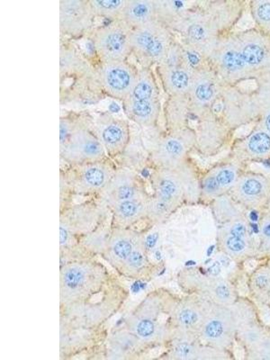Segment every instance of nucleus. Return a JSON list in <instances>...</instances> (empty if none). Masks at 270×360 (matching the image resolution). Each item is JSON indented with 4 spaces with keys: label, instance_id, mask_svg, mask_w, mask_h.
<instances>
[{
    "label": "nucleus",
    "instance_id": "f257e3e1",
    "mask_svg": "<svg viewBox=\"0 0 270 360\" xmlns=\"http://www.w3.org/2000/svg\"><path fill=\"white\" fill-rule=\"evenodd\" d=\"M248 2L234 0L194 2V4L173 25L180 41L208 56L214 44L236 31L243 18Z\"/></svg>",
    "mask_w": 270,
    "mask_h": 360
},
{
    "label": "nucleus",
    "instance_id": "f03ea898",
    "mask_svg": "<svg viewBox=\"0 0 270 360\" xmlns=\"http://www.w3.org/2000/svg\"><path fill=\"white\" fill-rule=\"evenodd\" d=\"M200 176L191 157L176 169H152L150 219L154 225L165 223L185 205L199 204Z\"/></svg>",
    "mask_w": 270,
    "mask_h": 360
},
{
    "label": "nucleus",
    "instance_id": "7ed1b4c3",
    "mask_svg": "<svg viewBox=\"0 0 270 360\" xmlns=\"http://www.w3.org/2000/svg\"><path fill=\"white\" fill-rule=\"evenodd\" d=\"M178 295L166 288L147 292L143 300L127 315L124 326L153 350H162L174 330L172 310Z\"/></svg>",
    "mask_w": 270,
    "mask_h": 360
},
{
    "label": "nucleus",
    "instance_id": "20e7f679",
    "mask_svg": "<svg viewBox=\"0 0 270 360\" xmlns=\"http://www.w3.org/2000/svg\"><path fill=\"white\" fill-rule=\"evenodd\" d=\"M105 98L96 78L95 62L73 40L60 41V104H95Z\"/></svg>",
    "mask_w": 270,
    "mask_h": 360
},
{
    "label": "nucleus",
    "instance_id": "39448f33",
    "mask_svg": "<svg viewBox=\"0 0 270 360\" xmlns=\"http://www.w3.org/2000/svg\"><path fill=\"white\" fill-rule=\"evenodd\" d=\"M110 219V212L98 198H86L60 209V262L93 258L82 243Z\"/></svg>",
    "mask_w": 270,
    "mask_h": 360
},
{
    "label": "nucleus",
    "instance_id": "423d86ee",
    "mask_svg": "<svg viewBox=\"0 0 270 360\" xmlns=\"http://www.w3.org/2000/svg\"><path fill=\"white\" fill-rule=\"evenodd\" d=\"M210 207L217 221L218 250L238 265L259 259L258 243L243 209L228 195L215 200Z\"/></svg>",
    "mask_w": 270,
    "mask_h": 360
},
{
    "label": "nucleus",
    "instance_id": "0eeeda50",
    "mask_svg": "<svg viewBox=\"0 0 270 360\" xmlns=\"http://www.w3.org/2000/svg\"><path fill=\"white\" fill-rule=\"evenodd\" d=\"M96 258L69 260L60 268V307L83 303L120 283Z\"/></svg>",
    "mask_w": 270,
    "mask_h": 360
},
{
    "label": "nucleus",
    "instance_id": "6e6552de",
    "mask_svg": "<svg viewBox=\"0 0 270 360\" xmlns=\"http://www.w3.org/2000/svg\"><path fill=\"white\" fill-rule=\"evenodd\" d=\"M259 316L258 305L250 297L240 295L236 303L228 305L208 302L207 314L199 330L198 339L205 345L234 352L240 326Z\"/></svg>",
    "mask_w": 270,
    "mask_h": 360
},
{
    "label": "nucleus",
    "instance_id": "1a4fd4ad",
    "mask_svg": "<svg viewBox=\"0 0 270 360\" xmlns=\"http://www.w3.org/2000/svg\"><path fill=\"white\" fill-rule=\"evenodd\" d=\"M128 297L129 290L120 282L83 303L60 307V320L90 329L105 327L124 307Z\"/></svg>",
    "mask_w": 270,
    "mask_h": 360
},
{
    "label": "nucleus",
    "instance_id": "9d476101",
    "mask_svg": "<svg viewBox=\"0 0 270 360\" xmlns=\"http://www.w3.org/2000/svg\"><path fill=\"white\" fill-rule=\"evenodd\" d=\"M127 117L143 127H157L162 115L160 89L153 67L141 66L129 96L123 102Z\"/></svg>",
    "mask_w": 270,
    "mask_h": 360
},
{
    "label": "nucleus",
    "instance_id": "9b49d317",
    "mask_svg": "<svg viewBox=\"0 0 270 360\" xmlns=\"http://www.w3.org/2000/svg\"><path fill=\"white\" fill-rule=\"evenodd\" d=\"M176 283L183 294L197 295L214 304H234L240 297L236 282L205 274L198 268L182 269L176 276Z\"/></svg>",
    "mask_w": 270,
    "mask_h": 360
},
{
    "label": "nucleus",
    "instance_id": "f8f14e48",
    "mask_svg": "<svg viewBox=\"0 0 270 360\" xmlns=\"http://www.w3.org/2000/svg\"><path fill=\"white\" fill-rule=\"evenodd\" d=\"M114 160L67 166L60 170V179L69 186L73 198H98L117 172Z\"/></svg>",
    "mask_w": 270,
    "mask_h": 360
},
{
    "label": "nucleus",
    "instance_id": "ddd939ff",
    "mask_svg": "<svg viewBox=\"0 0 270 360\" xmlns=\"http://www.w3.org/2000/svg\"><path fill=\"white\" fill-rule=\"evenodd\" d=\"M176 39L172 28L158 19L131 29L130 34L133 54L139 58L143 66L149 67L163 62Z\"/></svg>",
    "mask_w": 270,
    "mask_h": 360
},
{
    "label": "nucleus",
    "instance_id": "4468645a",
    "mask_svg": "<svg viewBox=\"0 0 270 360\" xmlns=\"http://www.w3.org/2000/svg\"><path fill=\"white\" fill-rule=\"evenodd\" d=\"M108 333L105 326L90 329L74 326L60 320V358L104 359L105 343Z\"/></svg>",
    "mask_w": 270,
    "mask_h": 360
},
{
    "label": "nucleus",
    "instance_id": "2eb2a0df",
    "mask_svg": "<svg viewBox=\"0 0 270 360\" xmlns=\"http://www.w3.org/2000/svg\"><path fill=\"white\" fill-rule=\"evenodd\" d=\"M93 117L80 112L78 123L69 140L60 147V157L67 166L98 162L108 159L107 153L93 129Z\"/></svg>",
    "mask_w": 270,
    "mask_h": 360
},
{
    "label": "nucleus",
    "instance_id": "dca6fc26",
    "mask_svg": "<svg viewBox=\"0 0 270 360\" xmlns=\"http://www.w3.org/2000/svg\"><path fill=\"white\" fill-rule=\"evenodd\" d=\"M195 144V129L191 125L179 130L164 131L150 150L148 159L150 168L178 169L191 158Z\"/></svg>",
    "mask_w": 270,
    "mask_h": 360
},
{
    "label": "nucleus",
    "instance_id": "f3484780",
    "mask_svg": "<svg viewBox=\"0 0 270 360\" xmlns=\"http://www.w3.org/2000/svg\"><path fill=\"white\" fill-rule=\"evenodd\" d=\"M225 124L236 131L250 124H255L260 115L253 89H243L240 86L225 85L220 99L213 110Z\"/></svg>",
    "mask_w": 270,
    "mask_h": 360
},
{
    "label": "nucleus",
    "instance_id": "a211bd4d",
    "mask_svg": "<svg viewBox=\"0 0 270 360\" xmlns=\"http://www.w3.org/2000/svg\"><path fill=\"white\" fill-rule=\"evenodd\" d=\"M231 38L253 82L270 75V37L256 27L233 31Z\"/></svg>",
    "mask_w": 270,
    "mask_h": 360
},
{
    "label": "nucleus",
    "instance_id": "6ab92c4d",
    "mask_svg": "<svg viewBox=\"0 0 270 360\" xmlns=\"http://www.w3.org/2000/svg\"><path fill=\"white\" fill-rule=\"evenodd\" d=\"M131 31V29L119 19L95 27L89 37L96 60H127L133 54L130 43Z\"/></svg>",
    "mask_w": 270,
    "mask_h": 360
},
{
    "label": "nucleus",
    "instance_id": "aec40b11",
    "mask_svg": "<svg viewBox=\"0 0 270 360\" xmlns=\"http://www.w3.org/2000/svg\"><path fill=\"white\" fill-rule=\"evenodd\" d=\"M246 169V165L227 155L201 172L199 204L211 205L217 199L229 195Z\"/></svg>",
    "mask_w": 270,
    "mask_h": 360
},
{
    "label": "nucleus",
    "instance_id": "412c9836",
    "mask_svg": "<svg viewBox=\"0 0 270 360\" xmlns=\"http://www.w3.org/2000/svg\"><path fill=\"white\" fill-rule=\"evenodd\" d=\"M228 195L243 210L262 214L269 209L270 175L246 169Z\"/></svg>",
    "mask_w": 270,
    "mask_h": 360
},
{
    "label": "nucleus",
    "instance_id": "4be33fe9",
    "mask_svg": "<svg viewBox=\"0 0 270 360\" xmlns=\"http://www.w3.org/2000/svg\"><path fill=\"white\" fill-rule=\"evenodd\" d=\"M195 152L205 158L218 155L230 149L234 140V131L223 119L210 112L198 118L195 125Z\"/></svg>",
    "mask_w": 270,
    "mask_h": 360
},
{
    "label": "nucleus",
    "instance_id": "5701e85b",
    "mask_svg": "<svg viewBox=\"0 0 270 360\" xmlns=\"http://www.w3.org/2000/svg\"><path fill=\"white\" fill-rule=\"evenodd\" d=\"M95 66L96 78L104 95L123 102L133 89L139 69L128 60H95Z\"/></svg>",
    "mask_w": 270,
    "mask_h": 360
},
{
    "label": "nucleus",
    "instance_id": "b1692460",
    "mask_svg": "<svg viewBox=\"0 0 270 360\" xmlns=\"http://www.w3.org/2000/svg\"><path fill=\"white\" fill-rule=\"evenodd\" d=\"M224 86L210 64L193 72L188 94L191 115L198 119L212 112L220 99Z\"/></svg>",
    "mask_w": 270,
    "mask_h": 360
},
{
    "label": "nucleus",
    "instance_id": "393cba45",
    "mask_svg": "<svg viewBox=\"0 0 270 360\" xmlns=\"http://www.w3.org/2000/svg\"><path fill=\"white\" fill-rule=\"evenodd\" d=\"M92 124L108 158L114 160L125 152L131 140L129 122L111 112H102L93 117Z\"/></svg>",
    "mask_w": 270,
    "mask_h": 360
},
{
    "label": "nucleus",
    "instance_id": "a878e982",
    "mask_svg": "<svg viewBox=\"0 0 270 360\" xmlns=\"http://www.w3.org/2000/svg\"><path fill=\"white\" fill-rule=\"evenodd\" d=\"M208 302L197 295H178L172 310L173 335L198 337L207 314Z\"/></svg>",
    "mask_w": 270,
    "mask_h": 360
},
{
    "label": "nucleus",
    "instance_id": "bb28decb",
    "mask_svg": "<svg viewBox=\"0 0 270 360\" xmlns=\"http://www.w3.org/2000/svg\"><path fill=\"white\" fill-rule=\"evenodd\" d=\"M156 359L169 360L234 359V352L213 348L202 343L198 337L173 335Z\"/></svg>",
    "mask_w": 270,
    "mask_h": 360
},
{
    "label": "nucleus",
    "instance_id": "cd10ccee",
    "mask_svg": "<svg viewBox=\"0 0 270 360\" xmlns=\"http://www.w3.org/2000/svg\"><path fill=\"white\" fill-rule=\"evenodd\" d=\"M95 18L89 0H60V32L68 39L89 37L95 29Z\"/></svg>",
    "mask_w": 270,
    "mask_h": 360
},
{
    "label": "nucleus",
    "instance_id": "c85d7f7f",
    "mask_svg": "<svg viewBox=\"0 0 270 360\" xmlns=\"http://www.w3.org/2000/svg\"><path fill=\"white\" fill-rule=\"evenodd\" d=\"M111 214V226L134 228L149 231L154 226L150 219V193L139 198L115 202L108 207Z\"/></svg>",
    "mask_w": 270,
    "mask_h": 360
},
{
    "label": "nucleus",
    "instance_id": "c756f323",
    "mask_svg": "<svg viewBox=\"0 0 270 360\" xmlns=\"http://www.w3.org/2000/svg\"><path fill=\"white\" fill-rule=\"evenodd\" d=\"M249 134L234 138L228 156L248 166L250 163L270 162V133L254 124Z\"/></svg>",
    "mask_w": 270,
    "mask_h": 360
},
{
    "label": "nucleus",
    "instance_id": "7c9ffc66",
    "mask_svg": "<svg viewBox=\"0 0 270 360\" xmlns=\"http://www.w3.org/2000/svg\"><path fill=\"white\" fill-rule=\"evenodd\" d=\"M150 194L146 182L133 169L117 168L107 188L98 198L105 207L128 199Z\"/></svg>",
    "mask_w": 270,
    "mask_h": 360
},
{
    "label": "nucleus",
    "instance_id": "2f4dec72",
    "mask_svg": "<svg viewBox=\"0 0 270 360\" xmlns=\"http://www.w3.org/2000/svg\"><path fill=\"white\" fill-rule=\"evenodd\" d=\"M154 352L124 326L109 330L105 343V359H148V354Z\"/></svg>",
    "mask_w": 270,
    "mask_h": 360
},
{
    "label": "nucleus",
    "instance_id": "473e14b6",
    "mask_svg": "<svg viewBox=\"0 0 270 360\" xmlns=\"http://www.w3.org/2000/svg\"><path fill=\"white\" fill-rule=\"evenodd\" d=\"M146 231L134 228H117L111 226L107 247L102 258L115 270L117 273L133 252L135 246L141 237L146 236Z\"/></svg>",
    "mask_w": 270,
    "mask_h": 360
},
{
    "label": "nucleus",
    "instance_id": "72a5a7b5",
    "mask_svg": "<svg viewBox=\"0 0 270 360\" xmlns=\"http://www.w3.org/2000/svg\"><path fill=\"white\" fill-rule=\"evenodd\" d=\"M164 91L168 96L188 95L191 89L193 72L183 63H162L156 66Z\"/></svg>",
    "mask_w": 270,
    "mask_h": 360
},
{
    "label": "nucleus",
    "instance_id": "f704fd0d",
    "mask_svg": "<svg viewBox=\"0 0 270 360\" xmlns=\"http://www.w3.org/2000/svg\"><path fill=\"white\" fill-rule=\"evenodd\" d=\"M158 266L152 262L148 254L146 236H143L117 274L133 281H148L155 275Z\"/></svg>",
    "mask_w": 270,
    "mask_h": 360
},
{
    "label": "nucleus",
    "instance_id": "c9c22d12",
    "mask_svg": "<svg viewBox=\"0 0 270 360\" xmlns=\"http://www.w3.org/2000/svg\"><path fill=\"white\" fill-rule=\"evenodd\" d=\"M247 287L250 297L256 304H262L270 310V262L262 259L249 273Z\"/></svg>",
    "mask_w": 270,
    "mask_h": 360
},
{
    "label": "nucleus",
    "instance_id": "e433bc0d",
    "mask_svg": "<svg viewBox=\"0 0 270 360\" xmlns=\"http://www.w3.org/2000/svg\"><path fill=\"white\" fill-rule=\"evenodd\" d=\"M162 112L167 131L189 127L191 110L188 95L168 96Z\"/></svg>",
    "mask_w": 270,
    "mask_h": 360
},
{
    "label": "nucleus",
    "instance_id": "4c0bfd02",
    "mask_svg": "<svg viewBox=\"0 0 270 360\" xmlns=\"http://www.w3.org/2000/svg\"><path fill=\"white\" fill-rule=\"evenodd\" d=\"M156 19L155 0H127L119 20L134 29Z\"/></svg>",
    "mask_w": 270,
    "mask_h": 360
},
{
    "label": "nucleus",
    "instance_id": "58836bf2",
    "mask_svg": "<svg viewBox=\"0 0 270 360\" xmlns=\"http://www.w3.org/2000/svg\"><path fill=\"white\" fill-rule=\"evenodd\" d=\"M269 329L270 326L263 323L260 316L248 321L238 330L236 344L243 349V352H249L262 340Z\"/></svg>",
    "mask_w": 270,
    "mask_h": 360
},
{
    "label": "nucleus",
    "instance_id": "ea45409f",
    "mask_svg": "<svg viewBox=\"0 0 270 360\" xmlns=\"http://www.w3.org/2000/svg\"><path fill=\"white\" fill-rule=\"evenodd\" d=\"M194 4V1L155 0L157 19L172 28Z\"/></svg>",
    "mask_w": 270,
    "mask_h": 360
},
{
    "label": "nucleus",
    "instance_id": "a19ab883",
    "mask_svg": "<svg viewBox=\"0 0 270 360\" xmlns=\"http://www.w3.org/2000/svg\"><path fill=\"white\" fill-rule=\"evenodd\" d=\"M90 8L96 18L118 20L127 0H89Z\"/></svg>",
    "mask_w": 270,
    "mask_h": 360
},
{
    "label": "nucleus",
    "instance_id": "79ce46f5",
    "mask_svg": "<svg viewBox=\"0 0 270 360\" xmlns=\"http://www.w3.org/2000/svg\"><path fill=\"white\" fill-rule=\"evenodd\" d=\"M255 27L270 37V0L248 2Z\"/></svg>",
    "mask_w": 270,
    "mask_h": 360
},
{
    "label": "nucleus",
    "instance_id": "37998d69",
    "mask_svg": "<svg viewBox=\"0 0 270 360\" xmlns=\"http://www.w3.org/2000/svg\"><path fill=\"white\" fill-rule=\"evenodd\" d=\"M259 259H270V210L262 212L259 220Z\"/></svg>",
    "mask_w": 270,
    "mask_h": 360
},
{
    "label": "nucleus",
    "instance_id": "c03bdc74",
    "mask_svg": "<svg viewBox=\"0 0 270 360\" xmlns=\"http://www.w3.org/2000/svg\"><path fill=\"white\" fill-rule=\"evenodd\" d=\"M80 112H68L60 118V147L66 143L79 118Z\"/></svg>",
    "mask_w": 270,
    "mask_h": 360
},
{
    "label": "nucleus",
    "instance_id": "a18cd8bd",
    "mask_svg": "<svg viewBox=\"0 0 270 360\" xmlns=\"http://www.w3.org/2000/svg\"><path fill=\"white\" fill-rule=\"evenodd\" d=\"M244 359L270 360V329L255 347L244 352Z\"/></svg>",
    "mask_w": 270,
    "mask_h": 360
},
{
    "label": "nucleus",
    "instance_id": "49530a36",
    "mask_svg": "<svg viewBox=\"0 0 270 360\" xmlns=\"http://www.w3.org/2000/svg\"><path fill=\"white\" fill-rule=\"evenodd\" d=\"M255 124L270 133V107L260 112L259 117Z\"/></svg>",
    "mask_w": 270,
    "mask_h": 360
},
{
    "label": "nucleus",
    "instance_id": "de8ad7c7",
    "mask_svg": "<svg viewBox=\"0 0 270 360\" xmlns=\"http://www.w3.org/2000/svg\"><path fill=\"white\" fill-rule=\"evenodd\" d=\"M269 259V262H270V259Z\"/></svg>",
    "mask_w": 270,
    "mask_h": 360
}]
</instances>
